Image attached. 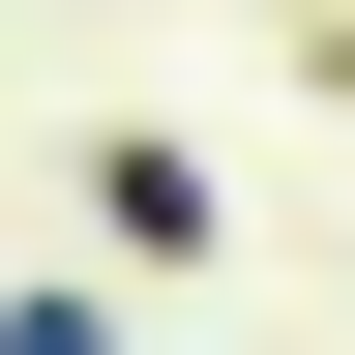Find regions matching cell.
I'll list each match as a JSON object with an SVG mask.
<instances>
[{
  "label": "cell",
  "instance_id": "cell-1",
  "mask_svg": "<svg viewBox=\"0 0 355 355\" xmlns=\"http://www.w3.org/2000/svg\"><path fill=\"white\" fill-rule=\"evenodd\" d=\"M89 266H119V296L237 266V207H207V148H178V119H119V148H89Z\"/></svg>",
  "mask_w": 355,
  "mask_h": 355
},
{
  "label": "cell",
  "instance_id": "cell-2",
  "mask_svg": "<svg viewBox=\"0 0 355 355\" xmlns=\"http://www.w3.org/2000/svg\"><path fill=\"white\" fill-rule=\"evenodd\" d=\"M0 355H119V296H89V266H30V296H0Z\"/></svg>",
  "mask_w": 355,
  "mask_h": 355
}]
</instances>
